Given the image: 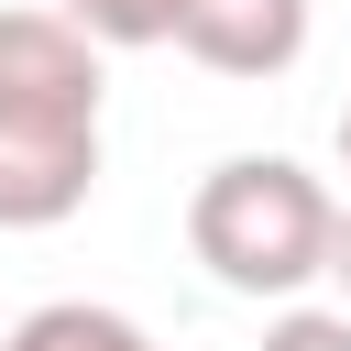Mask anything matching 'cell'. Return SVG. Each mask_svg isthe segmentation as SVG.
Instances as JSON below:
<instances>
[{"label": "cell", "instance_id": "8", "mask_svg": "<svg viewBox=\"0 0 351 351\" xmlns=\"http://www.w3.org/2000/svg\"><path fill=\"white\" fill-rule=\"evenodd\" d=\"M340 176H351V110H340Z\"/></svg>", "mask_w": 351, "mask_h": 351}, {"label": "cell", "instance_id": "5", "mask_svg": "<svg viewBox=\"0 0 351 351\" xmlns=\"http://www.w3.org/2000/svg\"><path fill=\"white\" fill-rule=\"evenodd\" d=\"M55 11L88 22L110 55H121V44H165V22H176V0H55Z\"/></svg>", "mask_w": 351, "mask_h": 351}, {"label": "cell", "instance_id": "6", "mask_svg": "<svg viewBox=\"0 0 351 351\" xmlns=\"http://www.w3.org/2000/svg\"><path fill=\"white\" fill-rule=\"evenodd\" d=\"M263 351H351V307H285L274 329H263Z\"/></svg>", "mask_w": 351, "mask_h": 351}, {"label": "cell", "instance_id": "7", "mask_svg": "<svg viewBox=\"0 0 351 351\" xmlns=\"http://www.w3.org/2000/svg\"><path fill=\"white\" fill-rule=\"evenodd\" d=\"M329 285L351 296V197H340V241H329Z\"/></svg>", "mask_w": 351, "mask_h": 351}, {"label": "cell", "instance_id": "2", "mask_svg": "<svg viewBox=\"0 0 351 351\" xmlns=\"http://www.w3.org/2000/svg\"><path fill=\"white\" fill-rule=\"evenodd\" d=\"M329 241H340V186L296 154H219L186 186V252L263 307H296L307 285H329Z\"/></svg>", "mask_w": 351, "mask_h": 351}, {"label": "cell", "instance_id": "4", "mask_svg": "<svg viewBox=\"0 0 351 351\" xmlns=\"http://www.w3.org/2000/svg\"><path fill=\"white\" fill-rule=\"evenodd\" d=\"M0 351H165L143 318H121V307H99V296H44L33 318H11L0 329Z\"/></svg>", "mask_w": 351, "mask_h": 351}, {"label": "cell", "instance_id": "3", "mask_svg": "<svg viewBox=\"0 0 351 351\" xmlns=\"http://www.w3.org/2000/svg\"><path fill=\"white\" fill-rule=\"evenodd\" d=\"M318 33V0H176L165 44L197 55L208 77H285Z\"/></svg>", "mask_w": 351, "mask_h": 351}, {"label": "cell", "instance_id": "1", "mask_svg": "<svg viewBox=\"0 0 351 351\" xmlns=\"http://www.w3.org/2000/svg\"><path fill=\"white\" fill-rule=\"evenodd\" d=\"M99 33L66 22L55 0H11L0 11V230H55L88 208L99 186Z\"/></svg>", "mask_w": 351, "mask_h": 351}]
</instances>
